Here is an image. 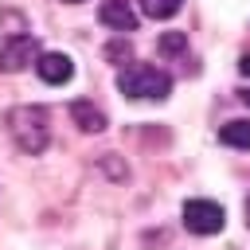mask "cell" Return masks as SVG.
<instances>
[{"label": "cell", "instance_id": "obj_1", "mask_svg": "<svg viewBox=\"0 0 250 250\" xmlns=\"http://www.w3.org/2000/svg\"><path fill=\"white\" fill-rule=\"evenodd\" d=\"M4 125H8V137L16 141V148L27 156H39L51 141V117L43 105H12Z\"/></svg>", "mask_w": 250, "mask_h": 250}, {"label": "cell", "instance_id": "obj_2", "mask_svg": "<svg viewBox=\"0 0 250 250\" xmlns=\"http://www.w3.org/2000/svg\"><path fill=\"white\" fill-rule=\"evenodd\" d=\"M117 90L137 102H164L172 94V74L160 66H148V62H129L117 74Z\"/></svg>", "mask_w": 250, "mask_h": 250}, {"label": "cell", "instance_id": "obj_3", "mask_svg": "<svg viewBox=\"0 0 250 250\" xmlns=\"http://www.w3.org/2000/svg\"><path fill=\"white\" fill-rule=\"evenodd\" d=\"M227 223V211L215 199H188L184 203V227L191 234H219Z\"/></svg>", "mask_w": 250, "mask_h": 250}, {"label": "cell", "instance_id": "obj_4", "mask_svg": "<svg viewBox=\"0 0 250 250\" xmlns=\"http://www.w3.org/2000/svg\"><path fill=\"white\" fill-rule=\"evenodd\" d=\"M39 39L35 35H8L4 47H0V70L4 74H20L23 66H31L39 59Z\"/></svg>", "mask_w": 250, "mask_h": 250}, {"label": "cell", "instance_id": "obj_5", "mask_svg": "<svg viewBox=\"0 0 250 250\" xmlns=\"http://www.w3.org/2000/svg\"><path fill=\"white\" fill-rule=\"evenodd\" d=\"M35 74H39L47 86H66V82L74 78V62H70V55H62V51H43V55L35 59Z\"/></svg>", "mask_w": 250, "mask_h": 250}, {"label": "cell", "instance_id": "obj_6", "mask_svg": "<svg viewBox=\"0 0 250 250\" xmlns=\"http://www.w3.org/2000/svg\"><path fill=\"white\" fill-rule=\"evenodd\" d=\"M98 16H102L105 27L121 31V35H125V31H137V8H133L129 0H102Z\"/></svg>", "mask_w": 250, "mask_h": 250}, {"label": "cell", "instance_id": "obj_7", "mask_svg": "<svg viewBox=\"0 0 250 250\" xmlns=\"http://www.w3.org/2000/svg\"><path fill=\"white\" fill-rule=\"evenodd\" d=\"M70 117H74V125H78L82 133H102V129H105V113H102L94 102H74V105H70Z\"/></svg>", "mask_w": 250, "mask_h": 250}, {"label": "cell", "instance_id": "obj_8", "mask_svg": "<svg viewBox=\"0 0 250 250\" xmlns=\"http://www.w3.org/2000/svg\"><path fill=\"white\" fill-rule=\"evenodd\" d=\"M219 141L230 145V148H250V121H246V117H242V121H227V125L219 129Z\"/></svg>", "mask_w": 250, "mask_h": 250}, {"label": "cell", "instance_id": "obj_9", "mask_svg": "<svg viewBox=\"0 0 250 250\" xmlns=\"http://www.w3.org/2000/svg\"><path fill=\"white\" fill-rule=\"evenodd\" d=\"M180 8H184V0H141V12L152 20H172Z\"/></svg>", "mask_w": 250, "mask_h": 250}, {"label": "cell", "instance_id": "obj_10", "mask_svg": "<svg viewBox=\"0 0 250 250\" xmlns=\"http://www.w3.org/2000/svg\"><path fill=\"white\" fill-rule=\"evenodd\" d=\"M184 47H188V39H184L180 31H164V35H160V51L176 55V51H184Z\"/></svg>", "mask_w": 250, "mask_h": 250}, {"label": "cell", "instance_id": "obj_11", "mask_svg": "<svg viewBox=\"0 0 250 250\" xmlns=\"http://www.w3.org/2000/svg\"><path fill=\"white\" fill-rule=\"evenodd\" d=\"M238 70H242V74L250 78V55H242V59H238Z\"/></svg>", "mask_w": 250, "mask_h": 250}, {"label": "cell", "instance_id": "obj_12", "mask_svg": "<svg viewBox=\"0 0 250 250\" xmlns=\"http://www.w3.org/2000/svg\"><path fill=\"white\" fill-rule=\"evenodd\" d=\"M238 98H242V102H246V105H250V90H242V94H238Z\"/></svg>", "mask_w": 250, "mask_h": 250}, {"label": "cell", "instance_id": "obj_13", "mask_svg": "<svg viewBox=\"0 0 250 250\" xmlns=\"http://www.w3.org/2000/svg\"><path fill=\"white\" fill-rule=\"evenodd\" d=\"M246 227H250V195H246Z\"/></svg>", "mask_w": 250, "mask_h": 250}, {"label": "cell", "instance_id": "obj_14", "mask_svg": "<svg viewBox=\"0 0 250 250\" xmlns=\"http://www.w3.org/2000/svg\"><path fill=\"white\" fill-rule=\"evenodd\" d=\"M66 4H82V0H66Z\"/></svg>", "mask_w": 250, "mask_h": 250}]
</instances>
